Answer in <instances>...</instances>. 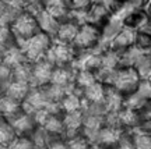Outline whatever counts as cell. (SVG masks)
I'll list each match as a JSON object with an SVG mask.
<instances>
[{
  "instance_id": "31",
  "label": "cell",
  "mask_w": 151,
  "mask_h": 149,
  "mask_svg": "<svg viewBox=\"0 0 151 149\" xmlns=\"http://www.w3.org/2000/svg\"><path fill=\"white\" fill-rule=\"evenodd\" d=\"M66 142H67V149H88L91 145L84 137H81V134L74 138L67 139Z\"/></svg>"
},
{
  "instance_id": "2",
  "label": "cell",
  "mask_w": 151,
  "mask_h": 149,
  "mask_svg": "<svg viewBox=\"0 0 151 149\" xmlns=\"http://www.w3.org/2000/svg\"><path fill=\"white\" fill-rule=\"evenodd\" d=\"M101 28L92 24H84L78 28L71 46L77 50H97L101 43Z\"/></svg>"
},
{
  "instance_id": "4",
  "label": "cell",
  "mask_w": 151,
  "mask_h": 149,
  "mask_svg": "<svg viewBox=\"0 0 151 149\" xmlns=\"http://www.w3.org/2000/svg\"><path fill=\"white\" fill-rule=\"evenodd\" d=\"M11 32L16 38L17 46L22 43L24 41H28L32 36H35L37 34L41 32L39 27H38L37 18L32 17L31 14H28L25 11H22L21 14L18 16L16 21L11 24Z\"/></svg>"
},
{
  "instance_id": "23",
  "label": "cell",
  "mask_w": 151,
  "mask_h": 149,
  "mask_svg": "<svg viewBox=\"0 0 151 149\" xmlns=\"http://www.w3.org/2000/svg\"><path fill=\"white\" fill-rule=\"evenodd\" d=\"M31 68H32V64L28 63V61L17 66L14 68H11V81L29 84V80H31Z\"/></svg>"
},
{
  "instance_id": "18",
  "label": "cell",
  "mask_w": 151,
  "mask_h": 149,
  "mask_svg": "<svg viewBox=\"0 0 151 149\" xmlns=\"http://www.w3.org/2000/svg\"><path fill=\"white\" fill-rule=\"evenodd\" d=\"M104 96H105V85L101 82H95L91 86L86 88L81 91V98L83 102L86 103H97V102H104Z\"/></svg>"
},
{
  "instance_id": "3",
  "label": "cell",
  "mask_w": 151,
  "mask_h": 149,
  "mask_svg": "<svg viewBox=\"0 0 151 149\" xmlns=\"http://www.w3.org/2000/svg\"><path fill=\"white\" fill-rule=\"evenodd\" d=\"M140 81L141 78L139 77V74L136 73V70L133 67H119L115 71L113 82L111 86H113L118 92H120L126 98L137 89Z\"/></svg>"
},
{
  "instance_id": "20",
  "label": "cell",
  "mask_w": 151,
  "mask_h": 149,
  "mask_svg": "<svg viewBox=\"0 0 151 149\" xmlns=\"http://www.w3.org/2000/svg\"><path fill=\"white\" fill-rule=\"evenodd\" d=\"M133 48H136L141 53H151V32L150 28L134 32V43Z\"/></svg>"
},
{
  "instance_id": "19",
  "label": "cell",
  "mask_w": 151,
  "mask_h": 149,
  "mask_svg": "<svg viewBox=\"0 0 151 149\" xmlns=\"http://www.w3.org/2000/svg\"><path fill=\"white\" fill-rule=\"evenodd\" d=\"M42 128L46 133L56 135V137H63L65 135V124H63V114H49Z\"/></svg>"
},
{
  "instance_id": "13",
  "label": "cell",
  "mask_w": 151,
  "mask_h": 149,
  "mask_svg": "<svg viewBox=\"0 0 151 149\" xmlns=\"http://www.w3.org/2000/svg\"><path fill=\"white\" fill-rule=\"evenodd\" d=\"M78 25L73 21H66L63 24H60L59 28H58V32L56 35L53 36L55 42H59V43H66V45H71L73 41H74L76 35L78 32Z\"/></svg>"
},
{
  "instance_id": "24",
  "label": "cell",
  "mask_w": 151,
  "mask_h": 149,
  "mask_svg": "<svg viewBox=\"0 0 151 149\" xmlns=\"http://www.w3.org/2000/svg\"><path fill=\"white\" fill-rule=\"evenodd\" d=\"M120 67V57L116 52L106 49L101 52V68L105 70H116Z\"/></svg>"
},
{
  "instance_id": "28",
  "label": "cell",
  "mask_w": 151,
  "mask_h": 149,
  "mask_svg": "<svg viewBox=\"0 0 151 149\" xmlns=\"http://www.w3.org/2000/svg\"><path fill=\"white\" fill-rule=\"evenodd\" d=\"M16 38L11 32L10 27H4V25H0V49L4 50L9 49L11 46H16Z\"/></svg>"
},
{
  "instance_id": "36",
  "label": "cell",
  "mask_w": 151,
  "mask_h": 149,
  "mask_svg": "<svg viewBox=\"0 0 151 149\" xmlns=\"http://www.w3.org/2000/svg\"><path fill=\"white\" fill-rule=\"evenodd\" d=\"M6 7H7V3H4L3 0H0V17L3 14V11L6 10Z\"/></svg>"
},
{
  "instance_id": "30",
  "label": "cell",
  "mask_w": 151,
  "mask_h": 149,
  "mask_svg": "<svg viewBox=\"0 0 151 149\" xmlns=\"http://www.w3.org/2000/svg\"><path fill=\"white\" fill-rule=\"evenodd\" d=\"M113 149H134L130 131H123V133H122V135L119 137V141L116 142V145H115Z\"/></svg>"
},
{
  "instance_id": "1",
  "label": "cell",
  "mask_w": 151,
  "mask_h": 149,
  "mask_svg": "<svg viewBox=\"0 0 151 149\" xmlns=\"http://www.w3.org/2000/svg\"><path fill=\"white\" fill-rule=\"evenodd\" d=\"M53 45V38L49 36L48 34L39 32L35 36H32L28 41H24L18 46L25 54V59L28 63H37L39 60L45 59L48 50Z\"/></svg>"
},
{
  "instance_id": "34",
  "label": "cell",
  "mask_w": 151,
  "mask_h": 149,
  "mask_svg": "<svg viewBox=\"0 0 151 149\" xmlns=\"http://www.w3.org/2000/svg\"><path fill=\"white\" fill-rule=\"evenodd\" d=\"M46 149H67V142L63 137H58L49 142Z\"/></svg>"
},
{
  "instance_id": "35",
  "label": "cell",
  "mask_w": 151,
  "mask_h": 149,
  "mask_svg": "<svg viewBox=\"0 0 151 149\" xmlns=\"http://www.w3.org/2000/svg\"><path fill=\"white\" fill-rule=\"evenodd\" d=\"M144 11H146L147 17H148V21H150V25H151V0H148V1H147L146 7H144Z\"/></svg>"
},
{
  "instance_id": "40",
  "label": "cell",
  "mask_w": 151,
  "mask_h": 149,
  "mask_svg": "<svg viewBox=\"0 0 151 149\" xmlns=\"http://www.w3.org/2000/svg\"><path fill=\"white\" fill-rule=\"evenodd\" d=\"M3 1H4V3H9V1H10V0H3Z\"/></svg>"
},
{
  "instance_id": "17",
  "label": "cell",
  "mask_w": 151,
  "mask_h": 149,
  "mask_svg": "<svg viewBox=\"0 0 151 149\" xmlns=\"http://www.w3.org/2000/svg\"><path fill=\"white\" fill-rule=\"evenodd\" d=\"M37 22H38V27L41 29V32L43 34H48L49 36L53 38L56 35V32H58V28H59V22L55 20L53 17L48 14L46 11H42L41 14H38L37 17Z\"/></svg>"
},
{
  "instance_id": "11",
  "label": "cell",
  "mask_w": 151,
  "mask_h": 149,
  "mask_svg": "<svg viewBox=\"0 0 151 149\" xmlns=\"http://www.w3.org/2000/svg\"><path fill=\"white\" fill-rule=\"evenodd\" d=\"M104 103L106 107L108 113H118L123 109L124 96L118 92L113 86L105 85V96H104Z\"/></svg>"
},
{
  "instance_id": "6",
  "label": "cell",
  "mask_w": 151,
  "mask_h": 149,
  "mask_svg": "<svg viewBox=\"0 0 151 149\" xmlns=\"http://www.w3.org/2000/svg\"><path fill=\"white\" fill-rule=\"evenodd\" d=\"M11 124V127L14 130L17 137H27V138H31L32 134L35 133V130L38 128V125L35 124L34 118L31 114H27V113L22 112L21 114H18L17 117H14L13 120L9 121Z\"/></svg>"
},
{
  "instance_id": "7",
  "label": "cell",
  "mask_w": 151,
  "mask_h": 149,
  "mask_svg": "<svg viewBox=\"0 0 151 149\" xmlns=\"http://www.w3.org/2000/svg\"><path fill=\"white\" fill-rule=\"evenodd\" d=\"M111 18V13L108 11L106 6L101 1H94L86 11V22L92 24L102 28V25Z\"/></svg>"
},
{
  "instance_id": "25",
  "label": "cell",
  "mask_w": 151,
  "mask_h": 149,
  "mask_svg": "<svg viewBox=\"0 0 151 149\" xmlns=\"http://www.w3.org/2000/svg\"><path fill=\"white\" fill-rule=\"evenodd\" d=\"M17 135L11 124L6 118H0V146H9Z\"/></svg>"
},
{
  "instance_id": "22",
  "label": "cell",
  "mask_w": 151,
  "mask_h": 149,
  "mask_svg": "<svg viewBox=\"0 0 151 149\" xmlns=\"http://www.w3.org/2000/svg\"><path fill=\"white\" fill-rule=\"evenodd\" d=\"M133 68L141 80H148L151 77V53H141Z\"/></svg>"
},
{
  "instance_id": "12",
  "label": "cell",
  "mask_w": 151,
  "mask_h": 149,
  "mask_svg": "<svg viewBox=\"0 0 151 149\" xmlns=\"http://www.w3.org/2000/svg\"><path fill=\"white\" fill-rule=\"evenodd\" d=\"M62 113H73V112H83V98L81 91L74 89L73 92H69L63 96V99L59 102Z\"/></svg>"
},
{
  "instance_id": "29",
  "label": "cell",
  "mask_w": 151,
  "mask_h": 149,
  "mask_svg": "<svg viewBox=\"0 0 151 149\" xmlns=\"http://www.w3.org/2000/svg\"><path fill=\"white\" fill-rule=\"evenodd\" d=\"M7 149H37V146L34 145L31 138H27V137H16L14 141L7 146Z\"/></svg>"
},
{
  "instance_id": "14",
  "label": "cell",
  "mask_w": 151,
  "mask_h": 149,
  "mask_svg": "<svg viewBox=\"0 0 151 149\" xmlns=\"http://www.w3.org/2000/svg\"><path fill=\"white\" fill-rule=\"evenodd\" d=\"M116 116H118L119 125H120V128L124 130V131H132V130L137 128L141 124L137 110H132V109L123 107L120 112L116 113Z\"/></svg>"
},
{
  "instance_id": "37",
  "label": "cell",
  "mask_w": 151,
  "mask_h": 149,
  "mask_svg": "<svg viewBox=\"0 0 151 149\" xmlns=\"http://www.w3.org/2000/svg\"><path fill=\"white\" fill-rule=\"evenodd\" d=\"M88 149H105V148H102V146H99V145H90V148Z\"/></svg>"
},
{
  "instance_id": "21",
  "label": "cell",
  "mask_w": 151,
  "mask_h": 149,
  "mask_svg": "<svg viewBox=\"0 0 151 149\" xmlns=\"http://www.w3.org/2000/svg\"><path fill=\"white\" fill-rule=\"evenodd\" d=\"M97 82L95 74L91 71H86V70H77L74 75V86L76 89L84 91L86 88L91 86L92 84Z\"/></svg>"
},
{
  "instance_id": "9",
  "label": "cell",
  "mask_w": 151,
  "mask_h": 149,
  "mask_svg": "<svg viewBox=\"0 0 151 149\" xmlns=\"http://www.w3.org/2000/svg\"><path fill=\"white\" fill-rule=\"evenodd\" d=\"M122 24H123V28H126V29L137 32L141 29H146L150 25V21H148V17H147L144 10H134L124 17L122 20Z\"/></svg>"
},
{
  "instance_id": "39",
  "label": "cell",
  "mask_w": 151,
  "mask_h": 149,
  "mask_svg": "<svg viewBox=\"0 0 151 149\" xmlns=\"http://www.w3.org/2000/svg\"><path fill=\"white\" fill-rule=\"evenodd\" d=\"M147 81H148V84H150V85H151V77H150V78H148V80H147Z\"/></svg>"
},
{
  "instance_id": "38",
  "label": "cell",
  "mask_w": 151,
  "mask_h": 149,
  "mask_svg": "<svg viewBox=\"0 0 151 149\" xmlns=\"http://www.w3.org/2000/svg\"><path fill=\"white\" fill-rule=\"evenodd\" d=\"M3 63V50L0 49V64Z\"/></svg>"
},
{
  "instance_id": "33",
  "label": "cell",
  "mask_w": 151,
  "mask_h": 149,
  "mask_svg": "<svg viewBox=\"0 0 151 149\" xmlns=\"http://www.w3.org/2000/svg\"><path fill=\"white\" fill-rule=\"evenodd\" d=\"M137 113H139V117H140L141 123L151 121V99L147 101L146 103L137 110Z\"/></svg>"
},
{
  "instance_id": "16",
  "label": "cell",
  "mask_w": 151,
  "mask_h": 149,
  "mask_svg": "<svg viewBox=\"0 0 151 149\" xmlns=\"http://www.w3.org/2000/svg\"><path fill=\"white\" fill-rule=\"evenodd\" d=\"M25 61H27L25 54H24L20 46L16 45V46H11V48L3 50V63L6 66H9L10 68H14V67L25 63Z\"/></svg>"
},
{
  "instance_id": "8",
  "label": "cell",
  "mask_w": 151,
  "mask_h": 149,
  "mask_svg": "<svg viewBox=\"0 0 151 149\" xmlns=\"http://www.w3.org/2000/svg\"><path fill=\"white\" fill-rule=\"evenodd\" d=\"M122 133H123V130H119V128L104 124L98 131L95 145H99V146H102L105 149H113L116 142L119 141V137L122 135Z\"/></svg>"
},
{
  "instance_id": "26",
  "label": "cell",
  "mask_w": 151,
  "mask_h": 149,
  "mask_svg": "<svg viewBox=\"0 0 151 149\" xmlns=\"http://www.w3.org/2000/svg\"><path fill=\"white\" fill-rule=\"evenodd\" d=\"M130 134H132L134 149H151V135L140 133L137 130H132Z\"/></svg>"
},
{
  "instance_id": "5",
  "label": "cell",
  "mask_w": 151,
  "mask_h": 149,
  "mask_svg": "<svg viewBox=\"0 0 151 149\" xmlns=\"http://www.w3.org/2000/svg\"><path fill=\"white\" fill-rule=\"evenodd\" d=\"M32 68H31V80H29V85L32 88H41V86L46 85L50 82V77H52V71H53V66L49 63L46 59H42L37 61V63H31Z\"/></svg>"
},
{
  "instance_id": "10",
  "label": "cell",
  "mask_w": 151,
  "mask_h": 149,
  "mask_svg": "<svg viewBox=\"0 0 151 149\" xmlns=\"http://www.w3.org/2000/svg\"><path fill=\"white\" fill-rule=\"evenodd\" d=\"M133 43H134V32L123 28V29L109 42L108 49L116 52L118 54H122L123 52H126L127 49L133 48Z\"/></svg>"
},
{
  "instance_id": "27",
  "label": "cell",
  "mask_w": 151,
  "mask_h": 149,
  "mask_svg": "<svg viewBox=\"0 0 151 149\" xmlns=\"http://www.w3.org/2000/svg\"><path fill=\"white\" fill-rule=\"evenodd\" d=\"M141 56V52H139L136 48H130L122 54H119L120 57V67H134L136 61Z\"/></svg>"
},
{
  "instance_id": "32",
  "label": "cell",
  "mask_w": 151,
  "mask_h": 149,
  "mask_svg": "<svg viewBox=\"0 0 151 149\" xmlns=\"http://www.w3.org/2000/svg\"><path fill=\"white\" fill-rule=\"evenodd\" d=\"M137 95L140 96L143 101H150L151 99V85L148 84V81L147 80H141L139 86H137V89L134 91Z\"/></svg>"
},
{
  "instance_id": "15",
  "label": "cell",
  "mask_w": 151,
  "mask_h": 149,
  "mask_svg": "<svg viewBox=\"0 0 151 149\" xmlns=\"http://www.w3.org/2000/svg\"><path fill=\"white\" fill-rule=\"evenodd\" d=\"M29 91H31V85L27 84V82L11 81L10 84H9V86L6 88L3 95H6L7 98H10V99H13V101L22 103V102L25 101L27 95L29 93Z\"/></svg>"
}]
</instances>
